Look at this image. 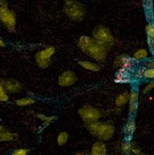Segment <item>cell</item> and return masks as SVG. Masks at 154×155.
I'll return each instance as SVG.
<instances>
[{
    "mask_svg": "<svg viewBox=\"0 0 154 155\" xmlns=\"http://www.w3.org/2000/svg\"><path fill=\"white\" fill-rule=\"evenodd\" d=\"M129 113L133 115L136 113L138 109V103H139V92L136 89H132L129 92Z\"/></svg>",
    "mask_w": 154,
    "mask_h": 155,
    "instance_id": "obj_11",
    "label": "cell"
},
{
    "mask_svg": "<svg viewBox=\"0 0 154 155\" xmlns=\"http://www.w3.org/2000/svg\"><path fill=\"white\" fill-rule=\"evenodd\" d=\"M9 100V95L8 92L6 91V89L4 88V85L0 86V102H8Z\"/></svg>",
    "mask_w": 154,
    "mask_h": 155,
    "instance_id": "obj_25",
    "label": "cell"
},
{
    "mask_svg": "<svg viewBox=\"0 0 154 155\" xmlns=\"http://www.w3.org/2000/svg\"><path fill=\"white\" fill-rule=\"evenodd\" d=\"M145 31L146 34L147 45L152 52H154V24L148 23L145 27Z\"/></svg>",
    "mask_w": 154,
    "mask_h": 155,
    "instance_id": "obj_15",
    "label": "cell"
},
{
    "mask_svg": "<svg viewBox=\"0 0 154 155\" xmlns=\"http://www.w3.org/2000/svg\"><path fill=\"white\" fill-rule=\"evenodd\" d=\"M130 154L133 155H146L144 152L142 151V148L138 147L137 145L133 142H131V149H130Z\"/></svg>",
    "mask_w": 154,
    "mask_h": 155,
    "instance_id": "obj_26",
    "label": "cell"
},
{
    "mask_svg": "<svg viewBox=\"0 0 154 155\" xmlns=\"http://www.w3.org/2000/svg\"><path fill=\"white\" fill-rule=\"evenodd\" d=\"M69 141V134L66 131H61L57 136V143L58 146H64Z\"/></svg>",
    "mask_w": 154,
    "mask_h": 155,
    "instance_id": "obj_23",
    "label": "cell"
},
{
    "mask_svg": "<svg viewBox=\"0 0 154 155\" xmlns=\"http://www.w3.org/2000/svg\"><path fill=\"white\" fill-rule=\"evenodd\" d=\"M78 64L80 66H81L83 69L89 71L97 72L100 71L101 70L100 65L98 64L93 61H90V60H80L78 62Z\"/></svg>",
    "mask_w": 154,
    "mask_h": 155,
    "instance_id": "obj_16",
    "label": "cell"
},
{
    "mask_svg": "<svg viewBox=\"0 0 154 155\" xmlns=\"http://www.w3.org/2000/svg\"><path fill=\"white\" fill-rule=\"evenodd\" d=\"M54 54H55V48L52 46L47 47L45 48H42L40 51H38L35 56L36 64H38V67L42 69H46L50 65L51 59Z\"/></svg>",
    "mask_w": 154,
    "mask_h": 155,
    "instance_id": "obj_5",
    "label": "cell"
},
{
    "mask_svg": "<svg viewBox=\"0 0 154 155\" xmlns=\"http://www.w3.org/2000/svg\"><path fill=\"white\" fill-rule=\"evenodd\" d=\"M90 155H108V148L104 142L97 141L92 144Z\"/></svg>",
    "mask_w": 154,
    "mask_h": 155,
    "instance_id": "obj_14",
    "label": "cell"
},
{
    "mask_svg": "<svg viewBox=\"0 0 154 155\" xmlns=\"http://www.w3.org/2000/svg\"><path fill=\"white\" fill-rule=\"evenodd\" d=\"M75 155H87V153H85V152H79V153H75Z\"/></svg>",
    "mask_w": 154,
    "mask_h": 155,
    "instance_id": "obj_32",
    "label": "cell"
},
{
    "mask_svg": "<svg viewBox=\"0 0 154 155\" xmlns=\"http://www.w3.org/2000/svg\"><path fill=\"white\" fill-rule=\"evenodd\" d=\"M0 24H1V22H0Z\"/></svg>",
    "mask_w": 154,
    "mask_h": 155,
    "instance_id": "obj_35",
    "label": "cell"
},
{
    "mask_svg": "<svg viewBox=\"0 0 154 155\" xmlns=\"http://www.w3.org/2000/svg\"><path fill=\"white\" fill-rule=\"evenodd\" d=\"M146 68H154V58L152 59H149L145 64Z\"/></svg>",
    "mask_w": 154,
    "mask_h": 155,
    "instance_id": "obj_30",
    "label": "cell"
},
{
    "mask_svg": "<svg viewBox=\"0 0 154 155\" xmlns=\"http://www.w3.org/2000/svg\"><path fill=\"white\" fill-rule=\"evenodd\" d=\"M148 52L145 48H140L136 50L134 53L133 56H132V59L133 61H142V60H145L148 58Z\"/></svg>",
    "mask_w": 154,
    "mask_h": 155,
    "instance_id": "obj_20",
    "label": "cell"
},
{
    "mask_svg": "<svg viewBox=\"0 0 154 155\" xmlns=\"http://www.w3.org/2000/svg\"><path fill=\"white\" fill-rule=\"evenodd\" d=\"M88 130L91 134L102 142H107L114 135L115 128L110 121H95L87 124Z\"/></svg>",
    "mask_w": 154,
    "mask_h": 155,
    "instance_id": "obj_2",
    "label": "cell"
},
{
    "mask_svg": "<svg viewBox=\"0 0 154 155\" xmlns=\"http://www.w3.org/2000/svg\"><path fill=\"white\" fill-rule=\"evenodd\" d=\"M29 153V149L25 148V147H21V148H17L15 150H14L10 155H28Z\"/></svg>",
    "mask_w": 154,
    "mask_h": 155,
    "instance_id": "obj_27",
    "label": "cell"
},
{
    "mask_svg": "<svg viewBox=\"0 0 154 155\" xmlns=\"http://www.w3.org/2000/svg\"><path fill=\"white\" fill-rule=\"evenodd\" d=\"M18 138V135L15 132L10 131L6 129L4 126L0 125V142L1 143H8L16 141Z\"/></svg>",
    "mask_w": 154,
    "mask_h": 155,
    "instance_id": "obj_12",
    "label": "cell"
},
{
    "mask_svg": "<svg viewBox=\"0 0 154 155\" xmlns=\"http://www.w3.org/2000/svg\"><path fill=\"white\" fill-rule=\"evenodd\" d=\"M4 79H1V78H0V86H1V85H4Z\"/></svg>",
    "mask_w": 154,
    "mask_h": 155,
    "instance_id": "obj_33",
    "label": "cell"
},
{
    "mask_svg": "<svg viewBox=\"0 0 154 155\" xmlns=\"http://www.w3.org/2000/svg\"><path fill=\"white\" fill-rule=\"evenodd\" d=\"M129 93L127 92H124L119 94L115 98V105L118 108L123 107L124 105H125L128 102H129Z\"/></svg>",
    "mask_w": 154,
    "mask_h": 155,
    "instance_id": "obj_18",
    "label": "cell"
},
{
    "mask_svg": "<svg viewBox=\"0 0 154 155\" xmlns=\"http://www.w3.org/2000/svg\"><path fill=\"white\" fill-rule=\"evenodd\" d=\"M114 81L119 84L129 83L131 81V76L128 70L119 69L114 76Z\"/></svg>",
    "mask_w": 154,
    "mask_h": 155,
    "instance_id": "obj_13",
    "label": "cell"
},
{
    "mask_svg": "<svg viewBox=\"0 0 154 155\" xmlns=\"http://www.w3.org/2000/svg\"><path fill=\"white\" fill-rule=\"evenodd\" d=\"M4 87L8 93H18L23 88L22 84L15 79L4 80Z\"/></svg>",
    "mask_w": 154,
    "mask_h": 155,
    "instance_id": "obj_10",
    "label": "cell"
},
{
    "mask_svg": "<svg viewBox=\"0 0 154 155\" xmlns=\"http://www.w3.org/2000/svg\"><path fill=\"white\" fill-rule=\"evenodd\" d=\"M154 88V79L152 81H150L149 83H147L144 87V88L142 89V92L143 93H148L149 92H151L152 89Z\"/></svg>",
    "mask_w": 154,
    "mask_h": 155,
    "instance_id": "obj_28",
    "label": "cell"
},
{
    "mask_svg": "<svg viewBox=\"0 0 154 155\" xmlns=\"http://www.w3.org/2000/svg\"><path fill=\"white\" fill-rule=\"evenodd\" d=\"M77 46L83 53L97 62H103L107 58L108 47L88 36H81L77 42Z\"/></svg>",
    "mask_w": 154,
    "mask_h": 155,
    "instance_id": "obj_1",
    "label": "cell"
},
{
    "mask_svg": "<svg viewBox=\"0 0 154 155\" xmlns=\"http://www.w3.org/2000/svg\"><path fill=\"white\" fill-rule=\"evenodd\" d=\"M87 155H90V153H87Z\"/></svg>",
    "mask_w": 154,
    "mask_h": 155,
    "instance_id": "obj_34",
    "label": "cell"
},
{
    "mask_svg": "<svg viewBox=\"0 0 154 155\" xmlns=\"http://www.w3.org/2000/svg\"><path fill=\"white\" fill-rule=\"evenodd\" d=\"M77 76L75 75V72L71 71H66L60 74V76L58 78V84L60 87H71L76 82Z\"/></svg>",
    "mask_w": 154,
    "mask_h": 155,
    "instance_id": "obj_8",
    "label": "cell"
},
{
    "mask_svg": "<svg viewBox=\"0 0 154 155\" xmlns=\"http://www.w3.org/2000/svg\"><path fill=\"white\" fill-rule=\"evenodd\" d=\"M92 38L108 48L112 46L113 43V37L111 31L103 25H98L93 30Z\"/></svg>",
    "mask_w": 154,
    "mask_h": 155,
    "instance_id": "obj_4",
    "label": "cell"
},
{
    "mask_svg": "<svg viewBox=\"0 0 154 155\" xmlns=\"http://www.w3.org/2000/svg\"><path fill=\"white\" fill-rule=\"evenodd\" d=\"M64 9L67 17L76 22L82 21L86 15L84 5L77 0H66L64 2Z\"/></svg>",
    "mask_w": 154,
    "mask_h": 155,
    "instance_id": "obj_3",
    "label": "cell"
},
{
    "mask_svg": "<svg viewBox=\"0 0 154 155\" xmlns=\"http://www.w3.org/2000/svg\"><path fill=\"white\" fill-rule=\"evenodd\" d=\"M15 104L19 107H25V106H30V105L35 104V99L32 97H24L18 98L15 101Z\"/></svg>",
    "mask_w": 154,
    "mask_h": 155,
    "instance_id": "obj_21",
    "label": "cell"
},
{
    "mask_svg": "<svg viewBox=\"0 0 154 155\" xmlns=\"http://www.w3.org/2000/svg\"><path fill=\"white\" fill-rule=\"evenodd\" d=\"M8 8V2L6 0H0V13L4 12Z\"/></svg>",
    "mask_w": 154,
    "mask_h": 155,
    "instance_id": "obj_29",
    "label": "cell"
},
{
    "mask_svg": "<svg viewBox=\"0 0 154 155\" xmlns=\"http://www.w3.org/2000/svg\"><path fill=\"white\" fill-rule=\"evenodd\" d=\"M139 77L145 79H154V68H142L137 71Z\"/></svg>",
    "mask_w": 154,
    "mask_h": 155,
    "instance_id": "obj_19",
    "label": "cell"
},
{
    "mask_svg": "<svg viewBox=\"0 0 154 155\" xmlns=\"http://www.w3.org/2000/svg\"><path fill=\"white\" fill-rule=\"evenodd\" d=\"M130 149H131V142L129 139L125 140L122 142L120 146V151L123 155H129L130 154Z\"/></svg>",
    "mask_w": 154,
    "mask_h": 155,
    "instance_id": "obj_22",
    "label": "cell"
},
{
    "mask_svg": "<svg viewBox=\"0 0 154 155\" xmlns=\"http://www.w3.org/2000/svg\"><path fill=\"white\" fill-rule=\"evenodd\" d=\"M4 47H5V42L2 38H0V48H4Z\"/></svg>",
    "mask_w": 154,
    "mask_h": 155,
    "instance_id": "obj_31",
    "label": "cell"
},
{
    "mask_svg": "<svg viewBox=\"0 0 154 155\" xmlns=\"http://www.w3.org/2000/svg\"><path fill=\"white\" fill-rule=\"evenodd\" d=\"M38 119L42 121L43 123V126H47L48 125H50L52 122H54V120H55V117L54 116H46L42 114H38Z\"/></svg>",
    "mask_w": 154,
    "mask_h": 155,
    "instance_id": "obj_24",
    "label": "cell"
},
{
    "mask_svg": "<svg viewBox=\"0 0 154 155\" xmlns=\"http://www.w3.org/2000/svg\"><path fill=\"white\" fill-rule=\"evenodd\" d=\"M79 114L86 124L91 122L98 121L102 117V113L99 109L93 108L90 105H85L79 109Z\"/></svg>",
    "mask_w": 154,
    "mask_h": 155,
    "instance_id": "obj_6",
    "label": "cell"
},
{
    "mask_svg": "<svg viewBox=\"0 0 154 155\" xmlns=\"http://www.w3.org/2000/svg\"><path fill=\"white\" fill-rule=\"evenodd\" d=\"M136 129V125L133 119H129L128 121L126 122L125 126V134L127 138L132 137V136L135 133Z\"/></svg>",
    "mask_w": 154,
    "mask_h": 155,
    "instance_id": "obj_17",
    "label": "cell"
},
{
    "mask_svg": "<svg viewBox=\"0 0 154 155\" xmlns=\"http://www.w3.org/2000/svg\"><path fill=\"white\" fill-rule=\"evenodd\" d=\"M0 22L9 32H15L16 30V16L11 9H6L0 13Z\"/></svg>",
    "mask_w": 154,
    "mask_h": 155,
    "instance_id": "obj_7",
    "label": "cell"
},
{
    "mask_svg": "<svg viewBox=\"0 0 154 155\" xmlns=\"http://www.w3.org/2000/svg\"><path fill=\"white\" fill-rule=\"evenodd\" d=\"M114 66L119 69H125L129 71L131 68L133 67L134 61L129 56L126 54H121L117 56L113 61Z\"/></svg>",
    "mask_w": 154,
    "mask_h": 155,
    "instance_id": "obj_9",
    "label": "cell"
}]
</instances>
